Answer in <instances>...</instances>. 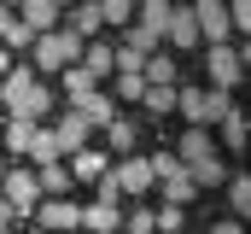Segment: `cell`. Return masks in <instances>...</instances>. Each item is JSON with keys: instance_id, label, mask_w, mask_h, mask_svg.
<instances>
[{"instance_id": "6da1fadb", "label": "cell", "mask_w": 251, "mask_h": 234, "mask_svg": "<svg viewBox=\"0 0 251 234\" xmlns=\"http://www.w3.org/2000/svg\"><path fill=\"white\" fill-rule=\"evenodd\" d=\"M0 117H24V123H47L53 117V88L24 64L0 76Z\"/></svg>"}, {"instance_id": "7a4b0ae2", "label": "cell", "mask_w": 251, "mask_h": 234, "mask_svg": "<svg viewBox=\"0 0 251 234\" xmlns=\"http://www.w3.org/2000/svg\"><path fill=\"white\" fill-rule=\"evenodd\" d=\"M76 58H82V41H76L70 29H47V35L29 41V70H35V76H59Z\"/></svg>"}, {"instance_id": "3957f363", "label": "cell", "mask_w": 251, "mask_h": 234, "mask_svg": "<svg viewBox=\"0 0 251 234\" xmlns=\"http://www.w3.org/2000/svg\"><path fill=\"white\" fill-rule=\"evenodd\" d=\"M204 88H222V94H234L240 82H246V47L240 41H222V47H204Z\"/></svg>"}, {"instance_id": "277c9868", "label": "cell", "mask_w": 251, "mask_h": 234, "mask_svg": "<svg viewBox=\"0 0 251 234\" xmlns=\"http://www.w3.org/2000/svg\"><path fill=\"white\" fill-rule=\"evenodd\" d=\"M0 199L18 211V217H35V205H41V181H35V170L24 164V170H6L0 176Z\"/></svg>"}, {"instance_id": "5b68a950", "label": "cell", "mask_w": 251, "mask_h": 234, "mask_svg": "<svg viewBox=\"0 0 251 234\" xmlns=\"http://www.w3.org/2000/svg\"><path fill=\"white\" fill-rule=\"evenodd\" d=\"M187 12H193V29H199V41H204V47L234 41V35H228V6H222V0H193Z\"/></svg>"}, {"instance_id": "8992f818", "label": "cell", "mask_w": 251, "mask_h": 234, "mask_svg": "<svg viewBox=\"0 0 251 234\" xmlns=\"http://www.w3.org/2000/svg\"><path fill=\"white\" fill-rule=\"evenodd\" d=\"M111 181H117V193H123V199H140V193L152 187V164H146L140 152H123V158L111 164Z\"/></svg>"}, {"instance_id": "52a82bcc", "label": "cell", "mask_w": 251, "mask_h": 234, "mask_svg": "<svg viewBox=\"0 0 251 234\" xmlns=\"http://www.w3.org/2000/svg\"><path fill=\"white\" fill-rule=\"evenodd\" d=\"M170 152L181 158V170H199V164L216 158V135H210V129H181V141H176Z\"/></svg>"}, {"instance_id": "ba28073f", "label": "cell", "mask_w": 251, "mask_h": 234, "mask_svg": "<svg viewBox=\"0 0 251 234\" xmlns=\"http://www.w3.org/2000/svg\"><path fill=\"white\" fill-rule=\"evenodd\" d=\"M70 117H76V123H82V129H105V123H111V117H117V100H111V94H100V88H94V94H82V100H76V106H70Z\"/></svg>"}, {"instance_id": "9c48e42d", "label": "cell", "mask_w": 251, "mask_h": 234, "mask_svg": "<svg viewBox=\"0 0 251 234\" xmlns=\"http://www.w3.org/2000/svg\"><path fill=\"white\" fill-rule=\"evenodd\" d=\"M176 112H181V123L187 129H210V88H176Z\"/></svg>"}, {"instance_id": "30bf717a", "label": "cell", "mask_w": 251, "mask_h": 234, "mask_svg": "<svg viewBox=\"0 0 251 234\" xmlns=\"http://www.w3.org/2000/svg\"><path fill=\"white\" fill-rule=\"evenodd\" d=\"M12 12H18V24H24L29 35H47V29H59V6H53V0H18Z\"/></svg>"}, {"instance_id": "8fae6325", "label": "cell", "mask_w": 251, "mask_h": 234, "mask_svg": "<svg viewBox=\"0 0 251 234\" xmlns=\"http://www.w3.org/2000/svg\"><path fill=\"white\" fill-rule=\"evenodd\" d=\"M35 223L41 229H82V205L76 199H41L35 205Z\"/></svg>"}, {"instance_id": "7c38bea8", "label": "cell", "mask_w": 251, "mask_h": 234, "mask_svg": "<svg viewBox=\"0 0 251 234\" xmlns=\"http://www.w3.org/2000/svg\"><path fill=\"white\" fill-rule=\"evenodd\" d=\"M193 41H199V29H193V12H187V6H170V24H164V41H158V47L181 53V47H193Z\"/></svg>"}, {"instance_id": "4fadbf2b", "label": "cell", "mask_w": 251, "mask_h": 234, "mask_svg": "<svg viewBox=\"0 0 251 234\" xmlns=\"http://www.w3.org/2000/svg\"><path fill=\"white\" fill-rule=\"evenodd\" d=\"M170 6H176V0H134V29H146V35H158V41H164Z\"/></svg>"}, {"instance_id": "5bb4252c", "label": "cell", "mask_w": 251, "mask_h": 234, "mask_svg": "<svg viewBox=\"0 0 251 234\" xmlns=\"http://www.w3.org/2000/svg\"><path fill=\"white\" fill-rule=\"evenodd\" d=\"M35 170L41 164H64V152H59V135H53V123H35V141H29V152H24Z\"/></svg>"}, {"instance_id": "9a60e30c", "label": "cell", "mask_w": 251, "mask_h": 234, "mask_svg": "<svg viewBox=\"0 0 251 234\" xmlns=\"http://www.w3.org/2000/svg\"><path fill=\"white\" fill-rule=\"evenodd\" d=\"M82 229H88V234H117V229H123V205H100V199L82 205Z\"/></svg>"}, {"instance_id": "2e32d148", "label": "cell", "mask_w": 251, "mask_h": 234, "mask_svg": "<svg viewBox=\"0 0 251 234\" xmlns=\"http://www.w3.org/2000/svg\"><path fill=\"white\" fill-rule=\"evenodd\" d=\"M59 29H70L76 41H94V35L105 29V24H100V6H94V0H76V18H70V24H59Z\"/></svg>"}, {"instance_id": "e0dca14e", "label": "cell", "mask_w": 251, "mask_h": 234, "mask_svg": "<svg viewBox=\"0 0 251 234\" xmlns=\"http://www.w3.org/2000/svg\"><path fill=\"white\" fill-rule=\"evenodd\" d=\"M94 82H105L111 76V41H82V58H76Z\"/></svg>"}, {"instance_id": "ac0fdd59", "label": "cell", "mask_w": 251, "mask_h": 234, "mask_svg": "<svg viewBox=\"0 0 251 234\" xmlns=\"http://www.w3.org/2000/svg\"><path fill=\"white\" fill-rule=\"evenodd\" d=\"M140 76H146V82H158V88H176V76H181V70H176V53H164V47H158V53H146Z\"/></svg>"}, {"instance_id": "d6986e66", "label": "cell", "mask_w": 251, "mask_h": 234, "mask_svg": "<svg viewBox=\"0 0 251 234\" xmlns=\"http://www.w3.org/2000/svg\"><path fill=\"white\" fill-rule=\"evenodd\" d=\"M64 170H70V181H100V176H105V158H100L94 146H82V152L64 158Z\"/></svg>"}, {"instance_id": "ffe728a7", "label": "cell", "mask_w": 251, "mask_h": 234, "mask_svg": "<svg viewBox=\"0 0 251 234\" xmlns=\"http://www.w3.org/2000/svg\"><path fill=\"white\" fill-rule=\"evenodd\" d=\"M222 187H228V217H240V223H246V217H251V181H246V170H228Z\"/></svg>"}, {"instance_id": "44dd1931", "label": "cell", "mask_w": 251, "mask_h": 234, "mask_svg": "<svg viewBox=\"0 0 251 234\" xmlns=\"http://www.w3.org/2000/svg\"><path fill=\"white\" fill-rule=\"evenodd\" d=\"M35 181H41V199H70V187H76L64 164H41V170H35Z\"/></svg>"}, {"instance_id": "7402d4cb", "label": "cell", "mask_w": 251, "mask_h": 234, "mask_svg": "<svg viewBox=\"0 0 251 234\" xmlns=\"http://www.w3.org/2000/svg\"><path fill=\"white\" fill-rule=\"evenodd\" d=\"M53 135H59V152H64V158H70V152H82V146H88V135H94V129H82L76 117L64 112L59 123H53Z\"/></svg>"}, {"instance_id": "603a6c76", "label": "cell", "mask_w": 251, "mask_h": 234, "mask_svg": "<svg viewBox=\"0 0 251 234\" xmlns=\"http://www.w3.org/2000/svg\"><path fill=\"white\" fill-rule=\"evenodd\" d=\"M100 6V24L105 29H128L134 24V0H94Z\"/></svg>"}, {"instance_id": "cb8c5ba5", "label": "cell", "mask_w": 251, "mask_h": 234, "mask_svg": "<svg viewBox=\"0 0 251 234\" xmlns=\"http://www.w3.org/2000/svg\"><path fill=\"white\" fill-rule=\"evenodd\" d=\"M105 141H111V152H134V141H140V129H134V123H128L123 112H117L111 123H105Z\"/></svg>"}, {"instance_id": "d4e9b609", "label": "cell", "mask_w": 251, "mask_h": 234, "mask_svg": "<svg viewBox=\"0 0 251 234\" xmlns=\"http://www.w3.org/2000/svg\"><path fill=\"white\" fill-rule=\"evenodd\" d=\"M0 123H6V152H18V158H24V152H29V141H35V123H24V117H0Z\"/></svg>"}, {"instance_id": "484cf974", "label": "cell", "mask_w": 251, "mask_h": 234, "mask_svg": "<svg viewBox=\"0 0 251 234\" xmlns=\"http://www.w3.org/2000/svg\"><path fill=\"white\" fill-rule=\"evenodd\" d=\"M59 82H64V100H70V106H76L82 94H94V88H100V82H94V76H88L82 64H70V70H59Z\"/></svg>"}, {"instance_id": "4316f807", "label": "cell", "mask_w": 251, "mask_h": 234, "mask_svg": "<svg viewBox=\"0 0 251 234\" xmlns=\"http://www.w3.org/2000/svg\"><path fill=\"white\" fill-rule=\"evenodd\" d=\"M222 141H228V146H234V152H240V146H246V141H251V117L240 112V106H234V112L222 117Z\"/></svg>"}, {"instance_id": "83f0119b", "label": "cell", "mask_w": 251, "mask_h": 234, "mask_svg": "<svg viewBox=\"0 0 251 234\" xmlns=\"http://www.w3.org/2000/svg\"><path fill=\"white\" fill-rule=\"evenodd\" d=\"M140 106L152 117H170L176 112V88H158V82H146V94H140Z\"/></svg>"}, {"instance_id": "f1b7e54d", "label": "cell", "mask_w": 251, "mask_h": 234, "mask_svg": "<svg viewBox=\"0 0 251 234\" xmlns=\"http://www.w3.org/2000/svg\"><path fill=\"white\" fill-rule=\"evenodd\" d=\"M222 6H228V35L246 41V29H251V0H222Z\"/></svg>"}, {"instance_id": "f546056e", "label": "cell", "mask_w": 251, "mask_h": 234, "mask_svg": "<svg viewBox=\"0 0 251 234\" xmlns=\"http://www.w3.org/2000/svg\"><path fill=\"white\" fill-rule=\"evenodd\" d=\"M187 176H193V187H222V181H228V164L210 158V164H199V170H187Z\"/></svg>"}, {"instance_id": "4dcf8cb0", "label": "cell", "mask_w": 251, "mask_h": 234, "mask_svg": "<svg viewBox=\"0 0 251 234\" xmlns=\"http://www.w3.org/2000/svg\"><path fill=\"white\" fill-rule=\"evenodd\" d=\"M117 47H128V53H140V58H146V53H158V35H146V29H134V24H128Z\"/></svg>"}, {"instance_id": "1f68e13d", "label": "cell", "mask_w": 251, "mask_h": 234, "mask_svg": "<svg viewBox=\"0 0 251 234\" xmlns=\"http://www.w3.org/2000/svg\"><path fill=\"white\" fill-rule=\"evenodd\" d=\"M117 234H158V223H152V211H146V205H134V211L123 217V229H117Z\"/></svg>"}, {"instance_id": "d6a6232c", "label": "cell", "mask_w": 251, "mask_h": 234, "mask_svg": "<svg viewBox=\"0 0 251 234\" xmlns=\"http://www.w3.org/2000/svg\"><path fill=\"white\" fill-rule=\"evenodd\" d=\"M152 223H158V234H176V229H187V211L181 205H164V211H152Z\"/></svg>"}, {"instance_id": "836d02e7", "label": "cell", "mask_w": 251, "mask_h": 234, "mask_svg": "<svg viewBox=\"0 0 251 234\" xmlns=\"http://www.w3.org/2000/svg\"><path fill=\"white\" fill-rule=\"evenodd\" d=\"M140 94H146V76H117V100H140Z\"/></svg>"}, {"instance_id": "e575fe53", "label": "cell", "mask_w": 251, "mask_h": 234, "mask_svg": "<svg viewBox=\"0 0 251 234\" xmlns=\"http://www.w3.org/2000/svg\"><path fill=\"white\" fill-rule=\"evenodd\" d=\"M228 112H234V94H222V88H210V123H222Z\"/></svg>"}, {"instance_id": "d590c367", "label": "cell", "mask_w": 251, "mask_h": 234, "mask_svg": "<svg viewBox=\"0 0 251 234\" xmlns=\"http://www.w3.org/2000/svg\"><path fill=\"white\" fill-rule=\"evenodd\" d=\"M210 234H246V223H240V217H216V223H210Z\"/></svg>"}, {"instance_id": "8d00e7d4", "label": "cell", "mask_w": 251, "mask_h": 234, "mask_svg": "<svg viewBox=\"0 0 251 234\" xmlns=\"http://www.w3.org/2000/svg\"><path fill=\"white\" fill-rule=\"evenodd\" d=\"M12 223H18V211H12V205H6V199H0V234L12 229Z\"/></svg>"}, {"instance_id": "74e56055", "label": "cell", "mask_w": 251, "mask_h": 234, "mask_svg": "<svg viewBox=\"0 0 251 234\" xmlns=\"http://www.w3.org/2000/svg\"><path fill=\"white\" fill-rule=\"evenodd\" d=\"M0 6H6V12H12V6H18V0H0Z\"/></svg>"}, {"instance_id": "f35d334b", "label": "cell", "mask_w": 251, "mask_h": 234, "mask_svg": "<svg viewBox=\"0 0 251 234\" xmlns=\"http://www.w3.org/2000/svg\"><path fill=\"white\" fill-rule=\"evenodd\" d=\"M53 6H76V0H53Z\"/></svg>"}, {"instance_id": "ab89813d", "label": "cell", "mask_w": 251, "mask_h": 234, "mask_svg": "<svg viewBox=\"0 0 251 234\" xmlns=\"http://www.w3.org/2000/svg\"><path fill=\"white\" fill-rule=\"evenodd\" d=\"M0 176H6V152H0Z\"/></svg>"}, {"instance_id": "60d3db41", "label": "cell", "mask_w": 251, "mask_h": 234, "mask_svg": "<svg viewBox=\"0 0 251 234\" xmlns=\"http://www.w3.org/2000/svg\"><path fill=\"white\" fill-rule=\"evenodd\" d=\"M176 234H187V229H176Z\"/></svg>"}, {"instance_id": "b9f144b4", "label": "cell", "mask_w": 251, "mask_h": 234, "mask_svg": "<svg viewBox=\"0 0 251 234\" xmlns=\"http://www.w3.org/2000/svg\"><path fill=\"white\" fill-rule=\"evenodd\" d=\"M6 234H12V229H6Z\"/></svg>"}]
</instances>
